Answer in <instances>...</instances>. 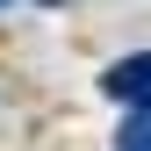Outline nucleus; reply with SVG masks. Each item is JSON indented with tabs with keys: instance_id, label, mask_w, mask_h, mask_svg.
I'll return each mask as SVG.
<instances>
[{
	"instance_id": "f257e3e1",
	"label": "nucleus",
	"mask_w": 151,
	"mask_h": 151,
	"mask_svg": "<svg viewBox=\"0 0 151 151\" xmlns=\"http://www.w3.org/2000/svg\"><path fill=\"white\" fill-rule=\"evenodd\" d=\"M108 93H115V101H129V115L144 108V50H137V58H122L115 72H108Z\"/></svg>"
},
{
	"instance_id": "f03ea898",
	"label": "nucleus",
	"mask_w": 151,
	"mask_h": 151,
	"mask_svg": "<svg viewBox=\"0 0 151 151\" xmlns=\"http://www.w3.org/2000/svg\"><path fill=\"white\" fill-rule=\"evenodd\" d=\"M115 151H151V144H144V108L122 122V144H115Z\"/></svg>"
},
{
	"instance_id": "7ed1b4c3",
	"label": "nucleus",
	"mask_w": 151,
	"mask_h": 151,
	"mask_svg": "<svg viewBox=\"0 0 151 151\" xmlns=\"http://www.w3.org/2000/svg\"><path fill=\"white\" fill-rule=\"evenodd\" d=\"M0 7H7V0H0Z\"/></svg>"
}]
</instances>
